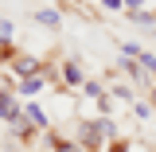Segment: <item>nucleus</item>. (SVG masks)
<instances>
[{
  "instance_id": "f257e3e1",
  "label": "nucleus",
  "mask_w": 156,
  "mask_h": 152,
  "mask_svg": "<svg viewBox=\"0 0 156 152\" xmlns=\"http://www.w3.org/2000/svg\"><path fill=\"white\" fill-rule=\"evenodd\" d=\"M12 70H16V78H35V74H47V66H43L35 55H16V58H12Z\"/></svg>"
},
{
  "instance_id": "f03ea898",
  "label": "nucleus",
  "mask_w": 156,
  "mask_h": 152,
  "mask_svg": "<svg viewBox=\"0 0 156 152\" xmlns=\"http://www.w3.org/2000/svg\"><path fill=\"white\" fill-rule=\"evenodd\" d=\"M0 117H4L8 125H20V121H23V105H20L12 94H0Z\"/></svg>"
},
{
  "instance_id": "7ed1b4c3",
  "label": "nucleus",
  "mask_w": 156,
  "mask_h": 152,
  "mask_svg": "<svg viewBox=\"0 0 156 152\" xmlns=\"http://www.w3.org/2000/svg\"><path fill=\"white\" fill-rule=\"evenodd\" d=\"M78 144H82V152H94L98 144H101V136H98L94 121H82V125H78Z\"/></svg>"
},
{
  "instance_id": "20e7f679",
  "label": "nucleus",
  "mask_w": 156,
  "mask_h": 152,
  "mask_svg": "<svg viewBox=\"0 0 156 152\" xmlns=\"http://www.w3.org/2000/svg\"><path fill=\"white\" fill-rule=\"evenodd\" d=\"M62 82H66V86H82V70H78L74 58H70V62H62Z\"/></svg>"
},
{
  "instance_id": "39448f33",
  "label": "nucleus",
  "mask_w": 156,
  "mask_h": 152,
  "mask_svg": "<svg viewBox=\"0 0 156 152\" xmlns=\"http://www.w3.org/2000/svg\"><path fill=\"white\" fill-rule=\"evenodd\" d=\"M23 113H27V121H31V125H35V129H47V113H43V109H39L35 101H27V105H23Z\"/></svg>"
},
{
  "instance_id": "423d86ee",
  "label": "nucleus",
  "mask_w": 156,
  "mask_h": 152,
  "mask_svg": "<svg viewBox=\"0 0 156 152\" xmlns=\"http://www.w3.org/2000/svg\"><path fill=\"white\" fill-rule=\"evenodd\" d=\"M31 16H35L39 23H47V27H58V23H62V16H58L55 8H35V12H31Z\"/></svg>"
},
{
  "instance_id": "0eeeda50",
  "label": "nucleus",
  "mask_w": 156,
  "mask_h": 152,
  "mask_svg": "<svg viewBox=\"0 0 156 152\" xmlns=\"http://www.w3.org/2000/svg\"><path fill=\"white\" fill-rule=\"evenodd\" d=\"M43 82H47V74H35V78H20V86H16V90H20V94H35V90L43 86Z\"/></svg>"
},
{
  "instance_id": "6e6552de",
  "label": "nucleus",
  "mask_w": 156,
  "mask_h": 152,
  "mask_svg": "<svg viewBox=\"0 0 156 152\" xmlns=\"http://www.w3.org/2000/svg\"><path fill=\"white\" fill-rule=\"evenodd\" d=\"M94 129H98V136H101V140H113V133H117V125L109 121V117H98Z\"/></svg>"
},
{
  "instance_id": "1a4fd4ad",
  "label": "nucleus",
  "mask_w": 156,
  "mask_h": 152,
  "mask_svg": "<svg viewBox=\"0 0 156 152\" xmlns=\"http://www.w3.org/2000/svg\"><path fill=\"white\" fill-rule=\"evenodd\" d=\"M136 62H140V66H144V70H148V74L156 78V55H148V51H140V55H136Z\"/></svg>"
},
{
  "instance_id": "9d476101",
  "label": "nucleus",
  "mask_w": 156,
  "mask_h": 152,
  "mask_svg": "<svg viewBox=\"0 0 156 152\" xmlns=\"http://www.w3.org/2000/svg\"><path fill=\"white\" fill-rule=\"evenodd\" d=\"M129 19H133V23H156V12L140 8V12H129Z\"/></svg>"
},
{
  "instance_id": "9b49d317",
  "label": "nucleus",
  "mask_w": 156,
  "mask_h": 152,
  "mask_svg": "<svg viewBox=\"0 0 156 152\" xmlns=\"http://www.w3.org/2000/svg\"><path fill=\"white\" fill-rule=\"evenodd\" d=\"M109 94L121 97V101H129V97H133V90H129V86H121V82H113V86H109Z\"/></svg>"
},
{
  "instance_id": "f8f14e48",
  "label": "nucleus",
  "mask_w": 156,
  "mask_h": 152,
  "mask_svg": "<svg viewBox=\"0 0 156 152\" xmlns=\"http://www.w3.org/2000/svg\"><path fill=\"white\" fill-rule=\"evenodd\" d=\"M4 58H16V47H12V39H0V62Z\"/></svg>"
},
{
  "instance_id": "ddd939ff",
  "label": "nucleus",
  "mask_w": 156,
  "mask_h": 152,
  "mask_svg": "<svg viewBox=\"0 0 156 152\" xmlns=\"http://www.w3.org/2000/svg\"><path fill=\"white\" fill-rule=\"evenodd\" d=\"M12 31H16V27H12V19L0 16V39H12Z\"/></svg>"
},
{
  "instance_id": "4468645a",
  "label": "nucleus",
  "mask_w": 156,
  "mask_h": 152,
  "mask_svg": "<svg viewBox=\"0 0 156 152\" xmlns=\"http://www.w3.org/2000/svg\"><path fill=\"white\" fill-rule=\"evenodd\" d=\"M82 90H86L90 97H101V82H82Z\"/></svg>"
},
{
  "instance_id": "2eb2a0df",
  "label": "nucleus",
  "mask_w": 156,
  "mask_h": 152,
  "mask_svg": "<svg viewBox=\"0 0 156 152\" xmlns=\"http://www.w3.org/2000/svg\"><path fill=\"white\" fill-rule=\"evenodd\" d=\"M101 8H109V12H121V8H125V0H101Z\"/></svg>"
},
{
  "instance_id": "dca6fc26",
  "label": "nucleus",
  "mask_w": 156,
  "mask_h": 152,
  "mask_svg": "<svg viewBox=\"0 0 156 152\" xmlns=\"http://www.w3.org/2000/svg\"><path fill=\"white\" fill-rule=\"evenodd\" d=\"M125 8H129V12H140V8H144V0H125Z\"/></svg>"
},
{
  "instance_id": "f3484780",
  "label": "nucleus",
  "mask_w": 156,
  "mask_h": 152,
  "mask_svg": "<svg viewBox=\"0 0 156 152\" xmlns=\"http://www.w3.org/2000/svg\"><path fill=\"white\" fill-rule=\"evenodd\" d=\"M113 152H129V144H113Z\"/></svg>"
},
{
  "instance_id": "a211bd4d",
  "label": "nucleus",
  "mask_w": 156,
  "mask_h": 152,
  "mask_svg": "<svg viewBox=\"0 0 156 152\" xmlns=\"http://www.w3.org/2000/svg\"><path fill=\"white\" fill-rule=\"evenodd\" d=\"M152 105H156V90H152Z\"/></svg>"
}]
</instances>
